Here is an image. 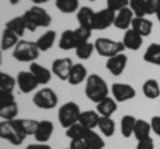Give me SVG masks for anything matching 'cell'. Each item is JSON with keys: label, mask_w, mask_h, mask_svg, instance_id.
I'll list each match as a JSON object with an SVG mask.
<instances>
[{"label": "cell", "mask_w": 160, "mask_h": 149, "mask_svg": "<svg viewBox=\"0 0 160 149\" xmlns=\"http://www.w3.org/2000/svg\"><path fill=\"white\" fill-rule=\"evenodd\" d=\"M84 93H86L88 100L98 104L102 100H104L106 97H108L109 89H108L106 80H104L102 76H99L96 73H92V74H89L86 80Z\"/></svg>", "instance_id": "1"}, {"label": "cell", "mask_w": 160, "mask_h": 149, "mask_svg": "<svg viewBox=\"0 0 160 149\" xmlns=\"http://www.w3.org/2000/svg\"><path fill=\"white\" fill-rule=\"evenodd\" d=\"M23 19L26 22V27L28 31L35 32L38 28L43 27V28H47L49 27V24L52 23V17L46 9L42 8L40 6H33L26 11L23 15Z\"/></svg>", "instance_id": "2"}, {"label": "cell", "mask_w": 160, "mask_h": 149, "mask_svg": "<svg viewBox=\"0 0 160 149\" xmlns=\"http://www.w3.org/2000/svg\"><path fill=\"white\" fill-rule=\"evenodd\" d=\"M12 56L20 63H35L40 56V49L36 46V41L20 40L13 48Z\"/></svg>", "instance_id": "3"}, {"label": "cell", "mask_w": 160, "mask_h": 149, "mask_svg": "<svg viewBox=\"0 0 160 149\" xmlns=\"http://www.w3.org/2000/svg\"><path fill=\"white\" fill-rule=\"evenodd\" d=\"M80 113H82V111H80V107L76 103L67 101L59 108V112H58V118H59L60 125L67 129L71 125H73V124L79 123Z\"/></svg>", "instance_id": "4"}, {"label": "cell", "mask_w": 160, "mask_h": 149, "mask_svg": "<svg viewBox=\"0 0 160 149\" xmlns=\"http://www.w3.org/2000/svg\"><path fill=\"white\" fill-rule=\"evenodd\" d=\"M93 44H95V51L100 56H104V57L116 56L119 53H123L124 49H126L123 41H116L108 37H99Z\"/></svg>", "instance_id": "5"}, {"label": "cell", "mask_w": 160, "mask_h": 149, "mask_svg": "<svg viewBox=\"0 0 160 149\" xmlns=\"http://www.w3.org/2000/svg\"><path fill=\"white\" fill-rule=\"evenodd\" d=\"M0 138L7 140L12 145H22L26 136L20 132L15 120H3L0 121Z\"/></svg>", "instance_id": "6"}, {"label": "cell", "mask_w": 160, "mask_h": 149, "mask_svg": "<svg viewBox=\"0 0 160 149\" xmlns=\"http://www.w3.org/2000/svg\"><path fill=\"white\" fill-rule=\"evenodd\" d=\"M58 95L51 88H43L32 97V103L40 109H52L58 105Z\"/></svg>", "instance_id": "7"}, {"label": "cell", "mask_w": 160, "mask_h": 149, "mask_svg": "<svg viewBox=\"0 0 160 149\" xmlns=\"http://www.w3.org/2000/svg\"><path fill=\"white\" fill-rule=\"evenodd\" d=\"M112 96L116 103H126L136 96V91L132 85L126 83H113L112 84Z\"/></svg>", "instance_id": "8"}, {"label": "cell", "mask_w": 160, "mask_h": 149, "mask_svg": "<svg viewBox=\"0 0 160 149\" xmlns=\"http://www.w3.org/2000/svg\"><path fill=\"white\" fill-rule=\"evenodd\" d=\"M16 84L19 91L22 93H26V95L33 92L39 85L38 80L29 71H20L16 76Z\"/></svg>", "instance_id": "9"}, {"label": "cell", "mask_w": 160, "mask_h": 149, "mask_svg": "<svg viewBox=\"0 0 160 149\" xmlns=\"http://www.w3.org/2000/svg\"><path fill=\"white\" fill-rule=\"evenodd\" d=\"M73 67V63L69 57H60L53 60L52 63V73L56 76L59 80L62 81H67L68 80V76H69V72Z\"/></svg>", "instance_id": "10"}, {"label": "cell", "mask_w": 160, "mask_h": 149, "mask_svg": "<svg viewBox=\"0 0 160 149\" xmlns=\"http://www.w3.org/2000/svg\"><path fill=\"white\" fill-rule=\"evenodd\" d=\"M115 16L116 12L111 11L108 8L100 9V11L95 12V24H93V31H104V29L109 28L115 22Z\"/></svg>", "instance_id": "11"}, {"label": "cell", "mask_w": 160, "mask_h": 149, "mask_svg": "<svg viewBox=\"0 0 160 149\" xmlns=\"http://www.w3.org/2000/svg\"><path fill=\"white\" fill-rule=\"evenodd\" d=\"M127 63H128V57H127V55H124V52H123V53L116 55V56L108 57L106 67L111 74H113V76H120V74L124 72V69H126Z\"/></svg>", "instance_id": "12"}, {"label": "cell", "mask_w": 160, "mask_h": 149, "mask_svg": "<svg viewBox=\"0 0 160 149\" xmlns=\"http://www.w3.org/2000/svg\"><path fill=\"white\" fill-rule=\"evenodd\" d=\"M133 12L129 9V7L123 8L116 13L115 16V22L113 26L118 29H122V31H128L132 26V20H133Z\"/></svg>", "instance_id": "13"}, {"label": "cell", "mask_w": 160, "mask_h": 149, "mask_svg": "<svg viewBox=\"0 0 160 149\" xmlns=\"http://www.w3.org/2000/svg\"><path fill=\"white\" fill-rule=\"evenodd\" d=\"M53 123L49 121V120H42L39 121V125H38V129L35 132V140L38 142H42V144H47L48 140L51 138L52 133H53Z\"/></svg>", "instance_id": "14"}, {"label": "cell", "mask_w": 160, "mask_h": 149, "mask_svg": "<svg viewBox=\"0 0 160 149\" xmlns=\"http://www.w3.org/2000/svg\"><path fill=\"white\" fill-rule=\"evenodd\" d=\"M29 72L35 76V79H36L39 83V85H47L52 79V71H49L48 68L40 65L38 63H31Z\"/></svg>", "instance_id": "15"}, {"label": "cell", "mask_w": 160, "mask_h": 149, "mask_svg": "<svg viewBox=\"0 0 160 149\" xmlns=\"http://www.w3.org/2000/svg\"><path fill=\"white\" fill-rule=\"evenodd\" d=\"M123 44L126 49H129V51H139L143 46V36L133 31L132 28H129L128 31H126L123 37Z\"/></svg>", "instance_id": "16"}, {"label": "cell", "mask_w": 160, "mask_h": 149, "mask_svg": "<svg viewBox=\"0 0 160 149\" xmlns=\"http://www.w3.org/2000/svg\"><path fill=\"white\" fill-rule=\"evenodd\" d=\"M76 19L79 22L80 27L88 28L93 31V24H95V11L89 7H82L79 8V11L76 12Z\"/></svg>", "instance_id": "17"}, {"label": "cell", "mask_w": 160, "mask_h": 149, "mask_svg": "<svg viewBox=\"0 0 160 149\" xmlns=\"http://www.w3.org/2000/svg\"><path fill=\"white\" fill-rule=\"evenodd\" d=\"M131 28L133 31H136L140 36L143 37H147L151 35L152 32V28H153V24L152 22L147 17H133L132 20V26Z\"/></svg>", "instance_id": "18"}, {"label": "cell", "mask_w": 160, "mask_h": 149, "mask_svg": "<svg viewBox=\"0 0 160 149\" xmlns=\"http://www.w3.org/2000/svg\"><path fill=\"white\" fill-rule=\"evenodd\" d=\"M79 47L78 39L75 36V29H66L59 40V48L63 51H69V49H76Z\"/></svg>", "instance_id": "19"}, {"label": "cell", "mask_w": 160, "mask_h": 149, "mask_svg": "<svg viewBox=\"0 0 160 149\" xmlns=\"http://www.w3.org/2000/svg\"><path fill=\"white\" fill-rule=\"evenodd\" d=\"M87 77H88L87 68L84 67L83 64H73L67 81L71 84V85H79V84H82L84 80H87Z\"/></svg>", "instance_id": "20"}, {"label": "cell", "mask_w": 160, "mask_h": 149, "mask_svg": "<svg viewBox=\"0 0 160 149\" xmlns=\"http://www.w3.org/2000/svg\"><path fill=\"white\" fill-rule=\"evenodd\" d=\"M118 109V103L113 97H106L104 100L96 104V112L103 117H111Z\"/></svg>", "instance_id": "21"}, {"label": "cell", "mask_w": 160, "mask_h": 149, "mask_svg": "<svg viewBox=\"0 0 160 149\" xmlns=\"http://www.w3.org/2000/svg\"><path fill=\"white\" fill-rule=\"evenodd\" d=\"M13 120H15V124L18 125V128L20 129V132L26 137L33 136L39 125V121L31 120V118H13Z\"/></svg>", "instance_id": "22"}, {"label": "cell", "mask_w": 160, "mask_h": 149, "mask_svg": "<svg viewBox=\"0 0 160 149\" xmlns=\"http://www.w3.org/2000/svg\"><path fill=\"white\" fill-rule=\"evenodd\" d=\"M99 120H100V115L96 111H84L80 113L79 123L87 129H95L98 128Z\"/></svg>", "instance_id": "23"}, {"label": "cell", "mask_w": 160, "mask_h": 149, "mask_svg": "<svg viewBox=\"0 0 160 149\" xmlns=\"http://www.w3.org/2000/svg\"><path fill=\"white\" fill-rule=\"evenodd\" d=\"M56 41V32L49 29L46 33H43L38 40H36V46L40 49V52H46L48 49H51L52 46Z\"/></svg>", "instance_id": "24"}, {"label": "cell", "mask_w": 160, "mask_h": 149, "mask_svg": "<svg viewBox=\"0 0 160 149\" xmlns=\"http://www.w3.org/2000/svg\"><path fill=\"white\" fill-rule=\"evenodd\" d=\"M83 140L86 141L87 147L89 149H103L104 147H106V142H104L102 136L95 132L93 129H88Z\"/></svg>", "instance_id": "25"}, {"label": "cell", "mask_w": 160, "mask_h": 149, "mask_svg": "<svg viewBox=\"0 0 160 149\" xmlns=\"http://www.w3.org/2000/svg\"><path fill=\"white\" fill-rule=\"evenodd\" d=\"M142 89L144 96L149 100H155V99L160 97V85L158 80H155V79H148V80L144 81Z\"/></svg>", "instance_id": "26"}, {"label": "cell", "mask_w": 160, "mask_h": 149, "mask_svg": "<svg viewBox=\"0 0 160 149\" xmlns=\"http://www.w3.org/2000/svg\"><path fill=\"white\" fill-rule=\"evenodd\" d=\"M19 36L16 33H13L12 31H9V29L4 28V31L2 33V41H0V48H2V51H8V49L11 48H15L16 47V44L19 43Z\"/></svg>", "instance_id": "27"}, {"label": "cell", "mask_w": 160, "mask_h": 149, "mask_svg": "<svg viewBox=\"0 0 160 149\" xmlns=\"http://www.w3.org/2000/svg\"><path fill=\"white\" fill-rule=\"evenodd\" d=\"M144 61L149 64H155V65H160V43H153L151 44L146 52L143 55Z\"/></svg>", "instance_id": "28"}, {"label": "cell", "mask_w": 160, "mask_h": 149, "mask_svg": "<svg viewBox=\"0 0 160 149\" xmlns=\"http://www.w3.org/2000/svg\"><path fill=\"white\" fill-rule=\"evenodd\" d=\"M136 117H133L132 115H126L123 116L122 123H120V132H122L123 137L129 138L133 135V129H135V124H136Z\"/></svg>", "instance_id": "29"}, {"label": "cell", "mask_w": 160, "mask_h": 149, "mask_svg": "<svg viewBox=\"0 0 160 149\" xmlns=\"http://www.w3.org/2000/svg\"><path fill=\"white\" fill-rule=\"evenodd\" d=\"M99 131L102 132L103 136L106 137H112L115 135V129H116V124L111 117H103L100 116V120L98 124Z\"/></svg>", "instance_id": "30"}, {"label": "cell", "mask_w": 160, "mask_h": 149, "mask_svg": "<svg viewBox=\"0 0 160 149\" xmlns=\"http://www.w3.org/2000/svg\"><path fill=\"white\" fill-rule=\"evenodd\" d=\"M6 28L9 29V31H12L13 33H16L18 36H23L24 32L27 31V27H26V22H24L23 16H16L11 19V20H8L6 23Z\"/></svg>", "instance_id": "31"}, {"label": "cell", "mask_w": 160, "mask_h": 149, "mask_svg": "<svg viewBox=\"0 0 160 149\" xmlns=\"http://www.w3.org/2000/svg\"><path fill=\"white\" fill-rule=\"evenodd\" d=\"M151 124L144 121V120H136V124H135V129H133V135L136 137V140H143L146 137H149L151 136Z\"/></svg>", "instance_id": "32"}, {"label": "cell", "mask_w": 160, "mask_h": 149, "mask_svg": "<svg viewBox=\"0 0 160 149\" xmlns=\"http://www.w3.org/2000/svg\"><path fill=\"white\" fill-rule=\"evenodd\" d=\"M87 131L88 129L86 127H83L80 123H76L66 129V136L69 140H82V138H84V136H86Z\"/></svg>", "instance_id": "33"}, {"label": "cell", "mask_w": 160, "mask_h": 149, "mask_svg": "<svg viewBox=\"0 0 160 149\" xmlns=\"http://www.w3.org/2000/svg\"><path fill=\"white\" fill-rule=\"evenodd\" d=\"M55 6L63 13H73L79 11V0H56Z\"/></svg>", "instance_id": "34"}, {"label": "cell", "mask_w": 160, "mask_h": 149, "mask_svg": "<svg viewBox=\"0 0 160 149\" xmlns=\"http://www.w3.org/2000/svg\"><path fill=\"white\" fill-rule=\"evenodd\" d=\"M128 7L133 12L135 17L147 16V0H129Z\"/></svg>", "instance_id": "35"}, {"label": "cell", "mask_w": 160, "mask_h": 149, "mask_svg": "<svg viewBox=\"0 0 160 149\" xmlns=\"http://www.w3.org/2000/svg\"><path fill=\"white\" fill-rule=\"evenodd\" d=\"M18 113L19 107L16 101L0 107V118H3V120H13V118H16Z\"/></svg>", "instance_id": "36"}, {"label": "cell", "mask_w": 160, "mask_h": 149, "mask_svg": "<svg viewBox=\"0 0 160 149\" xmlns=\"http://www.w3.org/2000/svg\"><path fill=\"white\" fill-rule=\"evenodd\" d=\"M93 51H95V44L89 43V41L82 44V46H79L76 49H75L76 56L80 59V60H88V59L92 56Z\"/></svg>", "instance_id": "37"}, {"label": "cell", "mask_w": 160, "mask_h": 149, "mask_svg": "<svg viewBox=\"0 0 160 149\" xmlns=\"http://www.w3.org/2000/svg\"><path fill=\"white\" fill-rule=\"evenodd\" d=\"M15 85H16V79L9 73L0 71V88L7 89V91H13Z\"/></svg>", "instance_id": "38"}, {"label": "cell", "mask_w": 160, "mask_h": 149, "mask_svg": "<svg viewBox=\"0 0 160 149\" xmlns=\"http://www.w3.org/2000/svg\"><path fill=\"white\" fill-rule=\"evenodd\" d=\"M129 6V0H107V8L113 12H119L120 9L127 8Z\"/></svg>", "instance_id": "39"}, {"label": "cell", "mask_w": 160, "mask_h": 149, "mask_svg": "<svg viewBox=\"0 0 160 149\" xmlns=\"http://www.w3.org/2000/svg\"><path fill=\"white\" fill-rule=\"evenodd\" d=\"M11 103H15L13 92L0 88V107L7 105V104H11Z\"/></svg>", "instance_id": "40"}, {"label": "cell", "mask_w": 160, "mask_h": 149, "mask_svg": "<svg viewBox=\"0 0 160 149\" xmlns=\"http://www.w3.org/2000/svg\"><path fill=\"white\" fill-rule=\"evenodd\" d=\"M160 11V0H147V15H156Z\"/></svg>", "instance_id": "41"}, {"label": "cell", "mask_w": 160, "mask_h": 149, "mask_svg": "<svg viewBox=\"0 0 160 149\" xmlns=\"http://www.w3.org/2000/svg\"><path fill=\"white\" fill-rule=\"evenodd\" d=\"M136 149H155L153 138L149 136V137L143 138V140H139L138 145H136Z\"/></svg>", "instance_id": "42"}, {"label": "cell", "mask_w": 160, "mask_h": 149, "mask_svg": "<svg viewBox=\"0 0 160 149\" xmlns=\"http://www.w3.org/2000/svg\"><path fill=\"white\" fill-rule=\"evenodd\" d=\"M151 129H152V132L155 133L156 136L160 137V116H153L151 118Z\"/></svg>", "instance_id": "43"}, {"label": "cell", "mask_w": 160, "mask_h": 149, "mask_svg": "<svg viewBox=\"0 0 160 149\" xmlns=\"http://www.w3.org/2000/svg\"><path fill=\"white\" fill-rule=\"evenodd\" d=\"M69 148L71 149H88L86 141L83 140H71V142H69Z\"/></svg>", "instance_id": "44"}, {"label": "cell", "mask_w": 160, "mask_h": 149, "mask_svg": "<svg viewBox=\"0 0 160 149\" xmlns=\"http://www.w3.org/2000/svg\"><path fill=\"white\" fill-rule=\"evenodd\" d=\"M26 149H51V147H49L48 144L36 142V144H31V145H28Z\"/></svg>", "instance_id": "45"}, {"label": "cell", "mask_w": 160, "mask_h": 149, "mask_svg": "<svg viewBox=\"0 0 160 149\" xmlns=\"http://www.w3.org/2000/svg\"><path fill=\"white\" fill-rule=\"evenodd\" d=\"M31 2L35 4V6H40V4H44V3H47L48 0H31Z\"/></svg>", "instance_id": "46"}, {"label": "cell", "mask_w": 160, "mask_h": 149, "mask_svg": "<svg viewBox=\"0 0 160 149\" xmlns=\"http://www.w3.org/2000/svg\"><path fill=\"white\" fill-rule=\"evenodd\" d=\"M20 2V0H9V3L12 4V6H16V4Z\"/></svg>", "instance_id": "47"}, {"label": "cell", "mask_w": 160, "mask_h": 149, "mask_svg": "<svg viewBox=\"0 0 160 149\" xmlns=\"http://www.w3.org/2000/svg\"><path fill=\"white\" fill-rule=\"evenodd\" d=\"M156 17H158V20H159V23H160V11L156 13Z\"/></svg>", "instance_id": "48"}, {"label": "cell", "mask_w": 160, "mask_h": 149, "mask_svg": "<svg viewBox=\"0 0 160 149\" xmlns=\"http://www.w3.org/2000/svg\"><path fill=\"white\" fill-rule=\"evenodd\" d=\"M2 60H3L2 59V49H0V64H2Z\"/></svg>", "instance_id": "49"}, {"label": "cell", "mask_w": 160, "mask_h": 149, "mask_svg": "<svg viewBox=\"0 0 160 149\" xmlns=\"http://www.w3.org/2000/svg\"><path fill=\"white\" fill-rule=\"evenodd\" d=\"M89 2H96V0H89Z\"/></svg>", "instance_id": "50"}, {"label": "cell", "mask_w": 160, "mask_h": 149, "mask_svg": "<svg viewBox=\"0 0 160 149\" xmlns=\"http://www.w3.org/2000/svg\"><path fill=\"white\" fill-rule=\"evenodd\" d=\"M66 149H71V148H66Z\"/></svg>", "instance_id": "51"}, {"label": "cell", "mask_w": 160, "mask_h": 149, "mask_svg": "<svg viewBox=\"0 0 160 149\" xmlns=\"http://www.w3.org/2000/svg\"><path fill=\"white\" fill-rule=\"evenodd\" d=\"M88 149H89V148H88Z\"/></svg>", "instance_id": "52"}]
</instances>
